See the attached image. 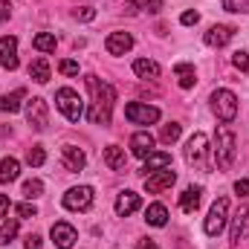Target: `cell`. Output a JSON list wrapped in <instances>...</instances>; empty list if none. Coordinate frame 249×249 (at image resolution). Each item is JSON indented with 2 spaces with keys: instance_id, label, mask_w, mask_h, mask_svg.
Wrapping results in <instances>:
<instances>
[{
  "instance_id": "1",
  "label": "cell",
  "mask_w": 249,
  "mask_h": 249,
  "mask_svg": "<svg viewBox=\"0 0 249 249\" xmlns=\"http://www.w3.org/2000/svg\"><path fill=\"white\" fill-rule=\"evenodd\" d=\"M87 87L93 93V110H90V122L93 124H110L113 113V102H116V90L102 81L99 75H87Z\"/></svg>"
},
{
  "instance_id": "2",
  "label": "cell",
  "mask_w": 249,
  "mask_h": 249,
  "mask_svg": "<svg viewBox=\"0 0 249 249\" xmlns=\"http://www.w3.org/2000/svg\"><path fill=\"white\" fill-rule=\"evenodd\" d=\"M214 160H217V168H232V162H235V154H238V148H235V133L226 127V124H220L217 127V133H214Z\"/></svg>"
},
{
  "instance_id": "3",
  "label": "cell",
  "mask_w": 249,
  "mask_h": 249,
  "mask_svg": "<svg viewBox=\"0 0 249 249\" xmlns=\"http://www.w3.org/2000/svg\"><path fill=\"white\" fill-rule=\"evenodd\" d=\"M186 162L200 168V171H209V136L206 133H194L186 142Z\"/></svg>"
},
{
  "instance_id": "4",
  "label": "cell",
  "mask_w": 249,
  "mask_h": 249,
  "mask_svg": "<svg viewBox=\"0 0 249 249\" xmlns=\"http://www.w3.org/2000/svg\"><path fill=\"white\" fill-rule=\"evenodd\" d=\"M212 110H214V116H217L220 122L229 124L238 116V96H235L232 90H214V93H212Z\"/></svg>"
},
{
  "instance_id": "5",
  "label": "cell",
  "mask_w": 249,
  "mask_h": 249,
  "mask_svg": "<svg viewBox=\"0 0 249 249\" xmlns=\"http://www.w3.org/2000/svg\"><path fill=\"white\" fill-rule=\"evenodd\" d=\"M55 105H58V110H61L70 122H78L84 116V102H81V96L72 87H61L55 93Z\"/></svg>"
},
{
  "instance_id": "6",
  "label": "cell",
  "mask_w": 249,
  "mask_h": 249,
  "mask_svg": "<svg viewBox=\"0 0 249 249\" xmlns=\"http://www.w3.org/2000/svg\"><path fill=\"white\" fill-rule=\"evenodd\" d=\"M226 217H229V200L226 197H217L209 209V217H206V235L209 238H217L223 229H226Z\"/></svg>"
},
{
  "instance_id": "7",
  "label": "cell",
  "mask_w": 249,
  "mask_h": 249,
  "mask_svg": "<svg viewBox=\"0 0 249 249\" xmlns=\"http://www.w3.org/2000/svg\"><path fill=\"white\" fill-rule=\"evenodd\" d=\"M124 119L130 124H154L160 122V107H151V105H142V102H130L124 107Z\"/></svg>"
},
{
  "instance_id": "8",
  "label": "cell",
  "mask_w": 249,
  "mask_h": 249,
  "mask_svg": "<svg viewBox=\"0 0 249 249\" xmlns=\"http://www.w3.org/2000/svg\"><path fill=\"white\" fill-rule=\"evenodd\" d=\"M90 206H93V188L90 186H75L64 194V209H70V212H87Z\"/></svg>"
},
{
  "instance_id": "9",
  "label": "cell",
  "mask_w": 249,
  "mask_h": 249,
  "mask_svg": "<svg viewBox=\"0 0 249 249\" xmlns=\"http://www.w3.org/2000/svg\"><path fill=\"white\" fill-rule=\"evenodd\" d=\"M26 122L32 124L38 133L47 130V124H50V110H47V102H44L41 96H35V99L26 102Z\"/></svg>"
},
{
  "instance_id": "10",
  "label": "cell",
  "mask_w": 249,
  "mask_h": 249,
  "mask_svg": "<svg viewBox=\"0 0 249 249\" xmlns=\"http://www.w3.org/2000/svg\"><path fill=\"white\" fill-rule=\"evenodd\" d=\"M53 244L58 249H72L75 247V241H78V232H75V226H70L67 220H58V223H53Z\"/></svg>"
},
{
  "instance_id": "11",
  "label": "cell",
  "mask_w": 249,
  "mask_h": 249,
  "mask_svg": "<svg viewBox=\"0 0 249 249\" xmlns=\"http://www.w3.org/2000/svg\"><path fill=\"white\" fill-rule=\"evenodd\" d=\"M174 183H177V174H174L171 168H162V171H154V174L145 177V188H148L151 194H160V191L171 188Z\"/></svg>"
},
{
  "instance_id": "12",
  "label": "cell",
  "mask_w": 249,
  "mask_h": 249,
  "mask_svg": "<svg viewBox=\"0 0 249 249\" xmlns=\"http://www.w3.org/2000/svg\"><path fill=\"white\" fill-rule=\"evenodd\" d=\"M18 38L15 35H3L0 38V67L6 70H18Z\"/></svg>"
},
{
  "instance_id": "13",
  "label": "cell",
  "mask_w": 249,
  "mask_h": 249,
  "mask_svg": "<svg viewBox=\"0 0 249 249\" xmlns=\"http://www.w3.org/2000/svg\"><path fill=\"white\" fill-rule=\"evenodd\" d=\"M105 50H107L110 55H124V53H130V50H133V35H130V32H110L107 41H105Z\"/></svg>"
},
{
  "instance_id": "14",
  "label": "cell",
  "mask_w": 249,
  "mask_h": 249,
  "mask_svg": "<svg viewBox=\"0 0 249 249\" xmlns=\"http://www.w3.org/2000/svg\"><path fill=\"white\" fill-rule=\"evenodd\" d=\"M154 145H157V139L148 130H139V133L130 136V154L139 157V160H145L148 154H154Z\"/></svg>"
},
{
  "instance_id": "15",
  "label": "cell",
  "mask_w": 249,
  "mask_h": 249,
  "mask_svg": "<svg viewBox=\"0 0 249 249\" xmlns=\"http://www.w3.org/2000/svg\"><path fill=\"white\" fill-rule=\"evenodd\" d=\"M61 160H64V168H67V171H84V165H87L84 151L75 148V145H64L61 148Z\"/></svg>"
},
{
  "instance_id": "16",
  "label": "cell",
  "mask_w": 249,
  "mask_h": 249,
  "mask_svg": "<svg viewBox=\"0 0 249 249\" xmlns=\"http://www.w3.org/2000/svg\"><path fill=\"white\" fill-rule=\"evenodd\" d=\"M232 38H235V29H232V26H223V23L212 26V29L203 35V41H206L209 47H217V50H220V47H226Z\"/></svg>"
},
{
  "instance_id": "17",
  "label": "cell",
  "mask_w": 249,
  "mask_h": 249,
  "mask_svg": "<svg viewBox=\"0 0 249 249\" xmlns=\"http://www.w3.org/2000/svg\"><path fill=\"white\" fill-rule=\"evenodd\" d=\"M247 235H249V209L241 206L238 214H235V220H232V247H238Z\"/></svg>"
},
{
  "instance_id": "18",
  "label": "cell",
  "mask_w": 249,
  "mask_h": 249,
  "mask_svg": "<svg viewBox=\"0 0 249 249\" xmlns=\"http://www.w3.org/2000/svg\"><path fill=\"white\" fill-rule=\"evenodd\" d=\"M139 194L136 191H122L119 197H116V214L119 217H127V214H133L136 209H139Z\"/></svg>"
},
{
  "instance_id": "19",
  "label": "cell",
  "mask_w": 249,
  "mask_h": 249,
  "mask_svg": "<svg viewBox=\"0 0 249 249\" xmlns=\"http://www.w3.org/2000/svg\"><path fill=\"white\" fill-rule=\"evenodd\" d=\"M200 200H203V188L200 186H188L186 191L180 194V209H183L186 214H194L197 206H200Z\"/></svg>"
},
{
  "instance_id": "20",
  "label": "cell",
  "mask_w": 249,
  "mask_h": 249,
  "mask_svg": "<svg viewBox=\"0 0 249 249\" xmlns=\"http://www.w3.org/2000/svg\"><path fill=\"white\" fill-rule=\"evenodd\" d=\"M162 168H171V154H165V151H154V154H148V157H145L142 171L154 174V171H162Z\"/></svg>"
},
{
  "instance_id": "21",
  "label": "cell",
  "mask_w": 249,
  "mask_h": 249,
  "mask_svg": "<svg viewBox=\"0 0 249 249\" xmlns=\"http://www.w3.org/2000/svg\"><path fill=\"white\" fill-rule=\"evenodd\" d=\"M124 148H119V145H107L105 148V165L110 168V171H122L124 168Z\"/></svg>"
},
{
  "instance_id": "22",
  "label": "cell",
  "mask_w": 249,
  "mask_h": 249,
  "mask_svg": "<svg viewBox=\"0 0 249 249\" xmlns=\"http://www.w3.org/2000/svg\"><path fill=\"white\" fill-rule=\"evenodd\" d=\"M133 72L139 75V78H160V64L151 61V58H136L133 61Z\"/></svg>"
},
{
  "instance_id": "23",
  "label": "cell",
  "mask_w": 249,
  "mask_h": 249,
  "mask_svg": "<svg viewBox=\"0 0 249 249\" xmlns=\"http://www.w3.org/2000/svg\"><path fill=\"white\" fill-rule=\"evenodd\" d=\"M145 220H148L151 226H165V223H168V209H165L162 203H151V206L145 209Z\"/></svg>"
},
{
  "instance_id": "24",
  "label": "cell",
  "mask_w": 249,
  "mask_h": 249,
  "mask_svg": "<svg viewBox=\"0 0 249 249\" xmlns=\"http://www.w3.org/2000/svg\"><path fill=\"white\" fill-rule=\"evenodd\" d=\"M26 99V93L23 90H15V93H6V96H0V110L3 113H18L20 110V102Z\"/></svg>"
},
{
  "instance_id": "25",
  "label": "cell",
  "mask_w": 249,
  "mask_h": 249,
  "mask_svg": "<svg viewBox=\"0 0 249 249\" xmlns=\"http://www.w3.org/2000/svg\"><path fill=\"white\" fill-rule=\"evenodd\" d=\"M18 174H20V162H18L15 157H6V160L0 162V183H15Z\"/></svg>"
},
{
  "instance_id": "26",
  "label": "cell",
  "mask_w": 249,
  "mask_h": 249,
  "mask_svg": "<svg viewBox=\"0 0 249 249\" xmlns=\"http://www.w3.org/2000/svg\"><path fill=\"white\" fill-rule=\"evenodd\" d=\"M29 78L38 81V84L50 81V64H47V58H35V61L29 64Z\"/></svg>"
},
{
  "instance_id": "27",
  "label": "cell",
  "mask_w": 249,
  "mask_h": 249,
  "mask_svg": "<svg viewBox=\"0 0 249 249\" xmlns=\"http://www.w3.org/2000/svg\"><path fill=\"white\" fill-rule=\"evenodd\" d=\"M32 47H35L38 53H55L58 41H55V35H53V32H41V35H35Z\"/></svg>"
},
{
  "instance_id": "28",
  "label": "cell",
  "mask_w": 249,
  "mask_h": 249,
  "mask_svg": "<svg viewBox=\"0 0 249 249\" xmlns=\"http://www.w3.org/2000/svg\"><path fill=\"white\" fill-rule=\"evenodd\" d=\"M174 72L180 75V87H183V90H191V87H194L197 75H194V67H191V64H177Z\"/></svg>"
},
{
  "instance_id": "29",
  "label": "cell",
  "mask_w": 249,
  "mask_h": 249,
  "mask_svg": "<svg viewBox=\"0 0 249 249\" xmlns=\"http://www.w3.org/2000/svg\"><path fill=\"white\" fill-rule=\"evenodd\" d=\"M15 235H18V220L15 217L6 220V223H0V247H9L15 241Z\"/></svg>"
},
{
  "instance_id": "30",
  "label": "cell",
  "mask_w": 249,
  "mask_h": 249,
  "mask_svg": "<svg viewBox=\"0 0 249 249\" xmlns=\"http://www.w3.org/2000/svg\"><path fill=\"white\" fill-rule=\"evenodd\" d=\"M26 162H29L32 168L44 165V162H47V151H44V145H32V148L26 151Z\"/></svg>"
},
{
  "instance_id": "31",
  "label": "cell",
  "mask_w": 249,
  "mask_h": 249,
  "mask_svg": "<svg viewBox=\"0 0 249 249\" xmlns=\"http://www.w3.org/2000/svg\"><path fill=\"white\" fill-rule=\"evenodd\" d=\"M44 194V183L41 180H26L23 183V197L26 200H35V197H41Z\"/></svg>"
},
{
  "instance_id": "32",
  "label": "cell",
  "mask_w": 249,
  "mask_h": 249,
  "mask_svg": "<svg viewBox=\"0 0 249 249\" xmlns=\"http://www.w3.org/2000/svg\"><path fill=\"white\" fill-rule=\"evenodd\" d=\"M180 133H183V127H180L177 122H171V124H165V127H162V133H160V136H162V142H177V139H180Z\"/></svg>"
},
{
  "instance_id": "33",
  "label": "cell",
  "mask_w": 249,
  "mask_h": 249,
  "mask_svg": "<svg viewBox=\"0 0 249 249\" xmlns=\"http://www.w3.org/2000/svg\"><path fill=\"white\" fill-rule=\"evenodd\" d=\"M15 212H18V217H38L35 203H18V206H15Z\"/></svg>"
},
{
  "instance_id": "34",
  "label": "cell",
  "mask_w": 249,
  "mask_h": 249,
  "mask_svg": "<svg viewBox=\"0 0 249 249\" xmlns=\"http://www.w3.org/2000/svg\"><path fill=\"white\" fill-rule=\"evenodd\" d=\"M226 12H249V0H223Z\"/></svg>"
},
{
  "instance_id": "35",
  "label": "cell",
  "mask_w": 249,
  "mask_h": 249,
  "mask_svg": "<svg viewBox=\"0 0 249 249\" xmlns=\"http://www.w3.org/2000/svg\"><path fill=\"white\" fill-rule=\"evenodd\" d=\"M232 64L241 70V72H247L249 70V53H244V50H238L235 55H232Z\"/></svg>"
},
{
  "instance_id": "36",
  "label": "cell",
  "mask_w": 249,
  "mask_h": 249,
  "mask_svg": "<svg viewBox=\"0 0 249 249\" xmlns=\"http://www.w3.org/2000/svg\"><path fill=\"white\" fill-rule=\"evenodd\" d=\"M72 18H75V20H84V23H87V20H93V18H96V9H90V6H78V9L72 12Z\"/></svg>"
},
{
  "instance_id": "37",
  "label": "cell",
  "mask_w": 249,
  "mask_h": 249,
  "mask_svg": "<svg viewBox=\"0 0 249 249\" xmlns=\"http://www.w3.org/2000/svg\"><path fill=\"white\" fill-rule=\"evenodd\" d=\"M58 72H61V75H78V61L64 58V61L58 64Z\"/></svg>"
},
{
  "instance_id": "38",
  "label": "cell",
  "mask_w": 249,
  "mask_h": 249,
  "mask_svg": "<svg viewBox=\"0 0 249 249\" xmlns=\"http://www.w3.org/2000/svg\"><path fill=\"white\" fill-rule=\"evenodd\" d=\"M197 20H200V15H197V12H183V18H180V23H183V26H194Z\"/></svg>"
},
{
  "instance_id": "39",
  "label": "cell",
  "mask_w": 249,
  "mask_h": 249,
  "mask_svg": "<svg viewBox=\"0 0 249 249\" xmlns=\"http://www.w3.org/2000/svg\"><path fill=\"white\" fill-rule=\"evenodd\" d=\"M145 0H124V15H136Z\"/></svg>"
},
{
  "instance_id": "40",
  "label": "cell",
  "mask_w": 249,
  "mask_h": 249,
  "mask_svg": "<svg viewBox=\"0 0 249 249\" xmlns=\"http://www.w3.org/2000/svg\"><path fill=\"white\" fill-rule=\"evenodd\" d=\"M145 9H148L151 15H160V12H162V0H145Z\"/></svg>"
},
{
  "instance_id": "41",
  "label": "cell",
  "mask_w": 249,
  "mask_h": 249,
  "mask_svg": "<svg viewBox=\"0 0 249 249\" xmlns=\"http://www.w3.org/2000/svg\"><path fill=\"white\" fill-rule=\"evenodd\" d=\"M235 194H238V197H247L249 194V180H238V183H235Z\"/></svg>"
},
{
  "instance_id": "42",
  "label": "cell",
  "mask_w": 249,
  "mask_h": 249,
  "mask_svg": "<svg viewBox=\"0 0 249 249\" xmlns=\"http://www.w3.org/2000/svg\"><path fill=\"white\" fill-rule=\"evenodd\" d=\"M26 249H41V235H26Z\"/></svg>"
},
{
  "instance_id": "43",
  "label": "cell",
  "mask_w": 249,
  "mask_h": 249,
  "mask_svg": "<svg viewBox=\"0 0 249 249\" xmlns=\"http://www.w3.org/2000/svg\"><path fill=\"white\" fill-rule=\"evenodd\" d=\"M9 18H12V3L0 0V20H9Z\"/></svg>"
},
{
  "instance_id": "44",
  "label": "cell",
  "mask_w": 249,
  "mask_h": 249,
  "mask_svg": "<svg viewBox=\"0 0 249 249\" xmlns=\"http://www.w3.org/2000/svg\"><path fill=\"white\" fill-rule=\"evenodd\" d=\"M136 249H160V247H157V241H151V238H142V241L136 244Z\"/></svg>"
},
{
  "instance_id": "45",
  "label": "cell",
  "mask_w": 249,
  "mask_h": 249,
  "mask_svg": "<svg viewBox=\"0 0 249 249\" xmlns=\"http://www.w3.org/2000/svg\"><path fill=\"white\" fill-rule=\"evenodd\" d=\"M6 212H9V197L0 194V217H6Z\"/></svg>"
}]
</instances>
